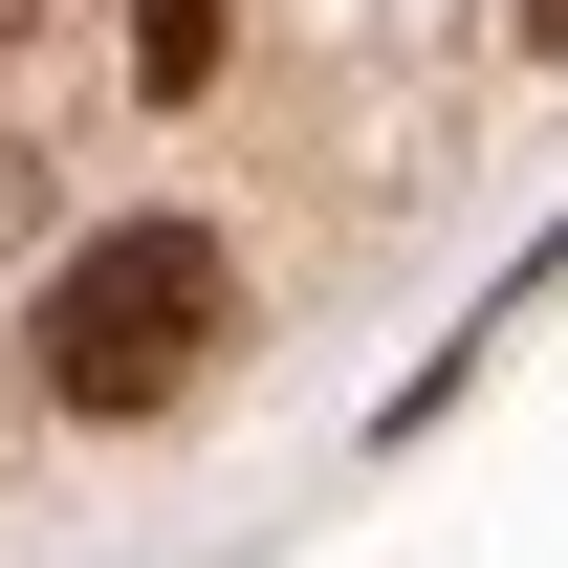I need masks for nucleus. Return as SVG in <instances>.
Here are the masks:
<instances>
[{
	"label": "nucleus",
	"instance_id": "2",
	"mask_svg": "<svg viewBox=\"0 0 568 568\" xmlns=\"http://www.w3.org/2000/svg\"><path fill=\"white\" fill-rule=\"evenodd\" d=\"M219 22H241V0H132V88H153V110L219 88Z\"/></svg>",
	"mask_w": 568,
	"mask_h": 568
},
{
	"label": "nucleus",
	"instance_id": "3",
	"mask_svg": "<svg viewBox=\"0 0 568 568\" xmlns=\"http://www.w3.org/2000/svg\"><path fill=\"white\" fill-rule=\"evenodd\" d=\"M525 44H547V67H568V0H525Z\"/></svg>",
	"mask_w": 568,
	"mask_h": 568
},
{
	"label": "nucleus",
	"instance_id": "1",
	"mask_svg": "<svg viewBox=\"0 0 568 568\" xmlns=\"http://www.w3.org/2000/svg\"><path fill=\"white\" fill-rule=\"evenodd\" d=\"M22 351H44L67 416H175V394L241 351V263H219L197 219H110V241L44 284V328H22Z\"/></svg>",
	"mask_w": 568,
	"mask_h": 568
}]
</instances>
